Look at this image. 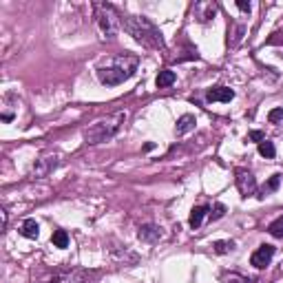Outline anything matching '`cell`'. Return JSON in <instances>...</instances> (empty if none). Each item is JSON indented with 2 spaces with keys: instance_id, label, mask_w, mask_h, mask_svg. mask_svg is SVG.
<instances>
[{
  "instance_id": "obj_25",
  "label": "cell",
  "mask_w": 283,
  "mask_h": 283,
  "mask_svg": "<svg viewBox=\"0 0 283 283\" xmlns=\"http://www.w3.org/2000/svg\"><path fill=\"white\" fill-rule=\"evenodd\" d=\"M237 7H239L241 11H248V14H250L252 5H250V3H246V0H237Z\"/></svg>"
},
{
  "instance_id": "obj_11",
  "label": "cell",
  "mask_w": 283,
  "mask_h": 283,
  "mask_svg": "<svg viewBox=\"0 0 283 283\" xmlns=\"http://www.w3.org/2000/svg\"><path fill=\"white\" fill-rule=\"evenodd\" d=\"M235 98V91L228 86H215L208 91V100L210 102H230Z\"/></svg>"
},
{
  "instance_id": "obj_3",
  "label": "cell",
  "mask_w": 283,
  "mask_h": 283,
  "mask_svg": "<svg viewBox=\"0 0 283 283\" xmlns=\"http://www.w3.org/2000/svg\"><path fill=\"white\" fill-rule=\"evenodd\" d=\"M126 118H129V115H126V111H118V113L107 115V118L98 120L96 124H91V126H88V129L84 131L86 144H102V142L111 140L113 135H118L120 129L124 126Z\"/></svg>"
},
{
  "instance_id": "obj_13",
  "label": "cell",
  "mask_w": 283,
  "mask_h": 283,
  "mask_svg": "<svg viewBox=\"0 0 283 283\" xmlns=\"http://www.w3.org/2000/svg\"><path fill=\"white\" fill-rule=\"evenodd\" d=\"M195 129V115H181L179 120H177V135H184V133H188V131H193Z\"/></svg>"
},
{
  "instance_id": "obj_18",
  "label": "cell",
  "mask_w": 283,
  "mask_h": 283,
  "mask_svg": "<svg viewBox=\"0 0 283 283\" xmlns=\"http://www.w3.org/2000/svg\"><path fill=\"white\" fill-rule=\"evenodd\" d=\"M213 250L217 254H226V252L235 250V241H215L213 243Z\"/></svg>"
},
{
  "instance_id": "obj_19",
  "label": "cell",
  "mask_w": 283,
  "mask_h": 283,
  "mask_svg": "<svg viewBox=\"0 0 283 283\" xmlns=\"http://www.w3.org/2000/svg\"><path fill=\"white\" fill-rule=\"evenodd\" d=\"M259 153L263 155V157H268V159H272L274 157V144L272 142H268V140H263L261 144H259Z\"/></svg>"
},
{
  "instance_id": "obj_9",
  "label": "cell",
  "mask_w": 283,
  "mask_h": 283,
  "mask_svg": "<svg viewBox=\"0 0 283 283\" xmlns=\"http://www.w3.org/2000/svg\"><path fill=\"white\" fill-rule=\"evenodd\" d=\"M193 14H195V18L199 22H210L215 16H217V5L210 3V0H202V3H195Z\"/></svg>"
},
{
  "instance_id": "obj_4",
  "label": "cell",
  "mask_w": 283,
  "mask_h": 283,
  "mask_svg": "<svg viewBox=\"0 0 283 283\" xmlns=\"http://www.w3.org/2000/svg\"><path fill=\"white\" fill-rule=\"evenodd\" d=\"M93 11H96V22L98 29L104 38H115L122 29V18L118 16L111 5H93Z\"/></svg>"
},
{
  "instance_id": "obj_5",
  "label": "cell",
  "mask_w": 283,
  "mask_h": 283,
  "mask_svg": "<svg viewBox=\"0 0 283 283\" xmlns=\"http://www.w3.org/2000/svg\"><path fill=\"white\" fill-rule=\"evenodd\" d=\"M91 274L84 270H55V272H47L33 283H88Z\"/></svg>"
},
{
  "instance_id": "obj_15",
  "label": "cell",
  "mask_w": 283,
  "mask_h": 283,
  "mask_svg": "<svg viewBox=\"0 0 283 283\" xmlns=\"http://www.w3.org/2000/svg\"><path fill=\"white\" fill-rule=\"evenodd\" d=\"M175 80H177V75L173 73V71L164 69V71H159V75H157V80H155V84H157V88H166V86L175 84Z\"/></svg>"
},
{
  "instance_id": "obj_2",
  "label": "cell",
  "mask_w": 283,
  "mask_h": 283,
  "mask_svg": "<svg viewBox=\"0 0 283 283\" xmlns=\"http://www.w3.org/2000/svg\"><path fill=\"white\" fill-rule=\"evenodd\" d=\"M137 64H140L137 55H120V58L111 60L109 66L98 69V77H100V82H102V84L118 86V84H122V82L129 80V77L135 75Z\"/></svg>"
},
{
  "instance_id": "obj_12",
  "label": "cell",
  "mask_w": 283,
  "mask_h": 283,
  "mask_svg": "<svg viewBox=\"0 0 283 283\" xmlns=\"http://www.w3.org/2000/svg\"><path fill=\"white\" fill-rule=\"evenodd\" d=\"M20 235L27 237V239H38V235H40V226H38L36 219H25L20 226Z\"/></svg>"
},
{
  "instance_id": "obj_21",
  "label": "cell",
  "mask_w": 283,
  "mask_h": 283,
  "mask_svg": "<svg viewBox=\"0 0 283 283\" xmlns=\"http://www.w3.org/2000/svg\"><path fill=\"white\" fill-rule=\"evenodd\" d=\"M268 120L272 122V124H274V122H281V120H283V107L270 111V113H268Z\"/></svg>"
},
{
  "instance_id": "obj_23",
  "label": "cell",
  "mask_w": 283,
  "mask_h": 283,
  "mask_svg": "<svg viewBox=\"0 0 283 283\" xmlns=\"http://www.w3.org/2000/svg\"><path fill=\"white\" fill-rule=\"evenodd\" d=\"M224 213H226V206H224V204H217L215 210L210 213V217H213V219H221V217H224Z\"/></svg>"
},
{
  "instance_id": "obj_1",
  "label": "cell",
  "mask_w": 283,
  "mask_h": 283,
  "mask_svg": "<svg viewBox=\"0 0 283 283\" xmlns=\"http://www.w3.org/2000/svg\"><path fill=\"white\" fill-rule=\"evenodd\" d=\"M122 27H124L137 42H142L144 47H151V49L166 47L159 29L148 18H144V16H126V18H122Z\"/></svg>"
},
{
  "instance_id": "obj_6",
  "label": "cell",
  "mask_w": 283,
  "mask_h": 283,
  "mask_svg": "<svg viewBox=\"0 0 283 283\" xmlns=\"http://www.w3.org/2000/svg\"><path fill=\"white\" fill-rule=\"evenodd\" d=\"M235 175H237L235 177V184H237V191L241 193V197L254 195V191H257V179H254V175L250 173V170L239 168Z\"/></svg>"
},
{
  "instance_id": "obj_17",
  "label": "cell",
  "mask_w": 283,
  "mask_h": 283,
  "mask_svg": "<svg viewBox=\"0 0 283 283\" xmlns=\"http://www.w3.org/2000/svg\"><path fill=\"white\" fill-rule=\"evenodd\" d=\"M268 232L272 237H276V239H283V215H281V217H276L272 224L268 226Z\"/></svg>"
},
{
  "instance_id": "obj_14",
  "label": "cell",
  "mask_w": 283,
  "mask_h": 283,
  "mask_svg": "<svg viewBox=\"0 0 283 283\" xmlns=\"http://www.w3.org/2000/svg\"><path fill=\"white\" fill-rule=\"evenodd\" d=\"M206 215H208V208H206V206H197V208H193L191 219H188V226H191V228H199Z\"/></svg>"
},
{
  "instance_id": "obj_24",
  "label": "cell",
  "mask_w": 283,
  "mask_h": 283,
  "mask_svg": "<svg viewBox=\"0 0 283 283\" xmlns=\"http://www.w3.org/2000/svg\"><path fill=\"white\" fill-rule=\"evenodd\" d=\"M248 137H250V140H254V142H259V144H261V142L265 140L261 131H252V133H250V135H248Z\"/></svg>"
},
{
  "instance_id": "obj_22",
  "label": "cell",
  "mask_w": 283,
  "mask_h": 283,
  "mask_svg": "<svg viewBox=\"0 0 283 283\" xmlns=\"http://www.w3.org/2000/svg\"><path fill=\"white\" fill-rule=\"evenodd\" d=\"M279 181H281V175H272L270 181L265 184V191H276V188H279Z\"/></svg>"
},
{
  "instance_id": "obj_16",
  "label": "cell",
  "mask_w": 283,
  "mask_h": 283,
  "mask_svg": "<svg viewBox=\"0 0 283 283\" xmlns=\"http://www.w3.org/2000/svg\"><path fill=\"white\" fill-rule=\"evenodd\" d=\"M51 241H53L55 248H60V250H62V248L69 246V235H66L64 230H55L53 237H51Z\"/></svg>"
},
{
  "instance_id": "obj_20",
  "label": "cell",
  "mask_w": 283,
  "mask_h": 283,
  "mask_svg": "<svg viewBox=\"0 0 283 283\" xmlns=\"http://www.w3.org/2000/svg\"><path fill=\"white\" fill-rule=\"evenodd\" d=\"M226 283H252L250 276H243V274H237V272H230L224 276Z\"/></svg>"
},
{
  "instance_id": "obj_7",
  "label": "cell",
  "mask_w": 283,
  "mask_h": 283,
  "mask_svg": "<svg viewBox=\"0 0 283 283\" xmlns=\"http://www.w3.org/2000/svg\"><path fill=\"white\" fill-rule=\"evenodd\" d=\"M274 257V246H270V243H263V246H259L257 250L252 252L250 257V263L254 265V268H265V265H270V261H272Z\"/></svg>"
},
{
  "instance_id": "obj_8",
  "label": "cell",
  "mask_w": 283,
  "mask_h": 283,
  "mask_svg": "<svg viewBox=\"0 0 283 283\" xmlns=\"http://www.w3.org/2000/svg\"><path fill=\"white\" fill-rule=\"evenodd\" d=\"M58 164H60V157H58V155H47V157H40L36 164H33L31 175H33V177H47Z\"/></svg>"
},
{
  "instance_id": "obj_10",
  "label": "cell",
  "mask_w": 283,
  "mask_h": 283,
  "mask_svg": "<svg viewBox=\"0 0 283 283\" xmlns=\"http://www.w3.org/2000/svg\"><path fill=\"white\" fill-rule=\"evenodd\" d=\"M164 237V232H162V228L159 226H142L140 228V239L142 241H146V243H157L159 239Z\"/></svg>"
}]
</instances>
